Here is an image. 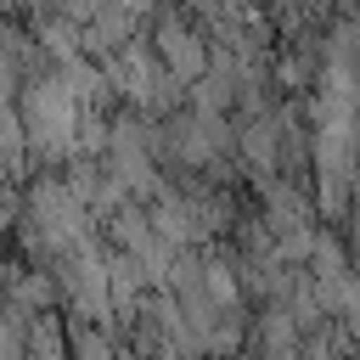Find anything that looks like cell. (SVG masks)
Instances as JSON below:
<instances>
[{
  "mask_svg": "<svg viewBox=\"0 0 360 360\" xmlns=\"http://www.w3.org/2000/svg\"><path fill=\"white\" fill-rule=\"evenodd\" d=\"M242 158L253 163V169H276V152H281V118H253L248 129H242Z\"/></svg>",
  "mask_w": 360,
  "mask_h": 360,
  "instance_id": "cell-1",
  "label": "cell"
}]
</instances>
